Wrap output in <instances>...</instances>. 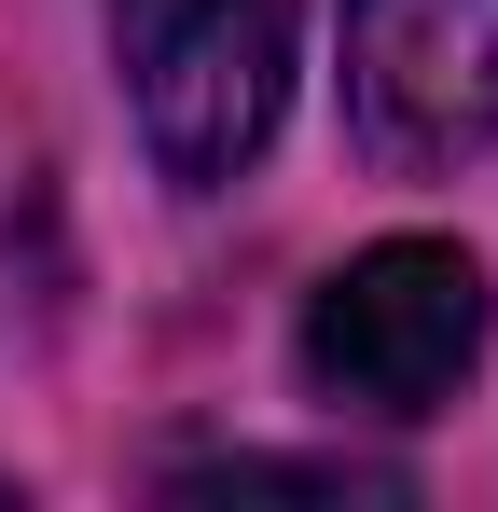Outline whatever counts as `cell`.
<instances>
[{"label": "cell", "instance_id": "cell-1", "mask_svg": "<svg viewBox=\"0 0 498 512\" xmlns=\"http://www.w3.org/2000/svg\"><path fill=\"white\" fill-rule=\"evenodd\" d=\"M291 360L332 416H443L485 360V263L457 236H374L360 263L319 277Z\"/></svg>", "mask_w": 498, "mask_h": 512}, {"label": "cell", "instance_id": "cell-2", "mask_svg": "<svg viewBox=\"0 0 498 512\" xmlns=\"http://www.w3.org/2000/svg\"><path fill=\"white\" fill-rule=\"evenodd\" d=\"M111 56L153 167L180 194H222L291 111V0H111Z\"/></svg>", "mask_w": 498, "mask_h": 512}, {"label": "cell", "instance_id": "cell-3", "mask_svg": "<svg viewBox=\"0 0 498 512\" xmlns=\"http://www.w3.org/2000/svg\"><path fill=\"white\" fill-rule=\"evenodd\" d=\"M346 111L388 167L498 139V0H346Z\"/></svg>", "mask_w": 498, "mask_h": 512}, {"label": "cell", "instance_id": "cell-4", "mask_svg": "<svg viewBox=\"0 0 498 512\" xmlns=\"http://www.w3.org/2000/svg\"><path fill=\"white\" fill-rule=\"evenodd\" d=\"M208 485H319V499H388V471H346V457H222Z\"/></svg>", "mask_w": 498, "mask_h": 512}]
</instances>
